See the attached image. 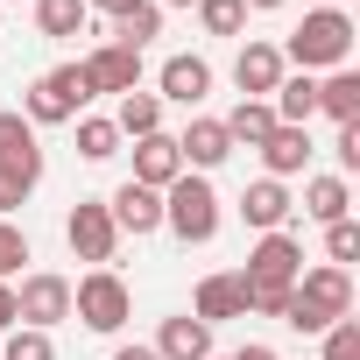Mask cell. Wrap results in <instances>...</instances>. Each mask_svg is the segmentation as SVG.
Masks as SVG:
<instances>
[{
	"mask_svg": "<svg viewBox=\"0 0 360 360\" xmlns=\"http://www.w3.org/2000/svg\"><path fill=\"white\" fill-rule=\"evenodd\" d=\"M339 318H353V269H332V262L304 269L297 290H290V304H283V325L304 332V339H318V332L339 325Z\"/></svg>",
	"mask_w": 360,
	"mask_h": 360,
	"instance_id": "cell-1",
	"label": "cell"
},
{
	"mask_svg": "<svg viewBox=\"0 0 360 360\" xmlns=\"http://www.w3.org/2000/svg\"><path fill=\"white\" fill-rule=\"evenodd\" d=\"M353 15L346 8H311L297 29H290V43H276L283 50V64H297V71H339V64H353Z\"/></svg>",
	"mask_w": 360,
	"mask_h": 360,
	"instance_id": "cell-2",
	"label": "cell"
},
{
	"mask_svg": "<svg viewBox=\"0 0 360 360\" xmlns=\"http://www.w3.org/2000/svg\"><path fill=\"white\" fill-rule=\"evenodd\" d=\"M43 184V148H36V127L22 113H0V219L15 205H29V191Z\"/></svg>",
	"mask_w": 360,
	"mask_h": 360,
	"instance_id": "cell-3",
	"label": "cell"
},
{
	"mask_svg": "<svg viewBox=\"0 0 360 360\" xmlns=\"http://www.w3.org/2000/svg\"><path fill=\"white\" fill-rule=\"evenodd\" d=\"M162 226L184 240V248H205L219 233V191H212V176H198V169L176 176V184L162 191Z\"/></svg>",
	"mask_w": 360,
	"mask_h": 360,
	"instance_id": "cell-4",
	"label": "cell"
},
{
	"mask_svg": "<svg viewBox=\"0 0 360 360\" xmlns=\"http://www.w3.org/2000/svg\"><path fill=\"white\" fill-rule=\"evenodd\" d=\"M71 318H78L85 332H120V325L134 318V290H127L113 269H92V276L71 283Z\"/></svg>",
	"mask_w": 360,
	"mask_h": 360,
	"instance_id": "cell-5",
	"label": "cell"
},
{
	"mask_svg": "<svg viewBox=\"0 0 360 360\" xmlns=\"http://www.w3.org/2000/svg\"><path fill=\"white\" fill-rule=\"evenodd\" d=\"M297 276H304V240L297 233H262L248 248V269H240L248 290H297Z\"/></svg>",
	"mask_w": 360,
	"mask_h": 360,
	"instance_id": "cell-6",
	"label": "cell"
},
{
	"mask_svg": "<svg viewBox=\"0 0 360 360\" xmlns=\"http://www.w3.org/2000/svg\"><path fill=\"white\" fill-rule=\"evenodd\" d=\"M64 240H71V255H78V262L106 269V262H113V248H120V226H113L106 198H78V205L64 212Z\"/></svg>",
	"mask_w": 360,
	"mask_h": 360,
	"instance_id": "cell-7",
	"label": "cell"
},
{
	"mask_svg": "<svg viewBox=\"0 0 360 360\" xmlns=\"http://www.w3.org/2000/svg\"><path fill=\"white\" fill-rule=\"evenodd\" d=\"M64 318H71V276H57V269L22 276V290H15V325L50 332V325H64Z\"/></svg>",
	"mask_w": 360,
	"mask_h": 360,
	"instance_id": "cell-8",
	"label": "cell"
},
{
	"mask_svg": "<svg viewBox=\"0 0 360 360\" xmlns=\"http://www.w3.org/2000/svg\"><path fill=\"white\" fill-rule=\"evenodd\" d=\"M78 71H85V85H92V99L99 92H141V50H120V43H99L92 57H78Z\"/></svg>",
	"mask_w": 360,
	"mask_h": 360,
	"instance_id": "cell-9",
	"label": "cell"
},
{
	"mask_svg": "<svg viewBox=\"0 0 360 360\" xmlns=\"http://www.w3.org/2000/svg\"><path fill=\"white\" fill-rule=\"evenodd\" d=\"M176 155H184V169H219L226 155H233V134H226V120L219 113H191V127L176 134Z\"/></svg>",
	"mask_w": 360,
	"mask_h": 360,
	"instance_id": "cell-10",
	"label": "cell"
},
{
	"mask_svg": "<svg viewBox=\"0 0 360 360\" xmlns=\"http://www.w3.org/2000/svg\"><path fill=\"white\" fill-rule=\"evenodd\" d=\"M283 78H290V64H283L276 43H240V57H233V85H240V99H269Z\"/></svg>",
	"mask_w": 360,
	"mask_h": 360,
	"instance_id": "cell-11",
	"label": "cell"
},
{
	"mask_svg": "<svg viewBox=\"0 0 360 360\" xmlns=\"http://www.w3.org/2000/svg\"><path fill=\"white\" fill-rule=\"evenodd\" d=\"M205 92H212V64H205V57H191V50H184V57H169V64H162V92H155L162 106L198 113V106H205Z\"/></svg>",
	"mask_w": 360,
	"mask_h": 360,
	"instance_id": "cell-12",
	"label": "cell"
},
{
	"mask_svg": "<svg viewBox=\"0 0 360 360\" xmlns=\"http://www.w3.org/2000/svg\"><path fill=\"white\" fill-rule=\"evenodd\" d=\"M176 176H184V155H176V134H141V141H134V176H127V184L169 191Z\"/></svg>",
	"mask_w": 360,
	"mask_h": 360,
	"instance_id": "cell-13",
	"label": "cell"
},
{
	"mask_svg": "<svg viewBox=\"0 0 360 360\" xmlns=\"http://www.w3.org/2000/svg\"><path fill=\"white\" fill-rule=\"evenodd\" d=\"M290 212H297V198H290V184H276V176H255V184L240 191V219L255 233H283Z\"/></svg>",
	"mask_w": 360,
	"mask_h": 360,
	"instance_id": "cell-14",
	"label": "cell"
},
{
	"mask_svg": "<svg viewBox=\"0 0 360 360\" xmlns=\"http://www.w3.org/2000/svg\"><path fill=\"white\" fill-rule=\"evenodd\" d=\"M106 212H113V226H120V233H134V240H141V233H155V226H162V191H148V184H120V191L106 198Z\"/></svg>",
	"mask_w": 360,
	"mask_h": 360,
	"instance_id": "cell-15",
	"label": "cell"
},
{
	"mask_svg": "<svg viewBox=\"0 0 360 360\" xmlns=\"http://www.w3.org/2000/svg\"><path fill=\"white\" fill-rule=\"evenodd\" d=\"M191 318H198V325L248 318V283H240V276H205V283H198V297H191Z\"/></svg>",
	"mask_w": 360,
	"mask_h": 360,
	"instance_id": "cell-16",
	"label": "cell"
},
{
	"mask_svg": "<svg viewBox=\"0 0 360 360\" xmlns=\"http://www.w3.org/2000/svg\"><path fill=\"white\" fill-rule=\"evenodd\" d=\"M155 353H162V360H212V325H198L191 311H184V318H162Z\"/></svg>",
	"mask_w": 360,
	"mask_h": 360,
	"instance_id": "cell-17",
	"label": "cell"
},
{
	"mask_svg": "<svg viewBox=\"0 0 360 360\" xmlns=\"http://www.w3.org/2000/svg\"><path fill=\"white\" fill-rule=\"evenodd\" d=\"M304 162H311V127H276V134L262 141V169L276 176V184H290Z\"/></svg>",
	"mask_w": 360,
	"mask_h": 360,
	"instance_id": "cell-18",
	"label": "cell"
},
{
	"mask_svg": "<svg viewBox=\"0 0 360 360\" xmlns=\"http://www.w3.org/2000/svg\"><path fill=\"white\" fill-rule=\"evenodd\" d=\"M269 106H276V127H311V113H318V78H311V71L283 78V85L269 92Z\"/></svg>",
	"mask_w": 360,
	"mask_h": 360,
	"instance_id": "cell-19",
	"label": "cell"
},
{
	"mask_svg": "<svg viewBox=\"0 0 360 360\" xmlns=\"http://www.w3.org/2000/svg\"><path fill=\"white\" fill-rule=\"evenodd\" d=\"M318 113H332L339 127L360 120V71H353V64H339V71L318 78Z\"/></svg>",
	"mask_w": 360,
	"mask_h": 360,
	"instance_id": "cell-20",
	"label": "cell"
},
{
	"mask_svg": "<svg viewBox=\"0 0 360 360\" xmlns=\"http://www.w3.org/2000/svg\"><path fill=\"white\" fill-rule=\"evenodd\" d=\"M346 212H353V191H346V176H304V219L332 226V219H346Z\"/></svg>",
	"mask_w": 360,
	"mask_h": 360,
	"instance_id": "cell-21",
	"label": "cell"
},
{
	"mask_svg": "<svg viewBox=\"0 0 360 360\" xmlns=\"http://www.w3.org/2000/svg\"><path fill=\"white\" fill-rule=\"evenodd\" d=\"M120 141H141V134H162V99L155 92H120V113H113Z\"/></svg>",
	"mask_w": 360,
	"mask_h": 360,
	"instance_id": "cell-22",
	"label": "cell"
},
{
	"mask_svg": "<svg viewBox=\"0 0 360 360\" xmlns=\"http://www.w3.org/2000/svg\"><path fill=\"white\" fill-rule=\"evenodd\" d=\"M226 134H233V148H262V141L276 134V106H269V99H240V106L226 113Z\"/></svg>",
	"mask_w": 360,
	"mask_h": 360,
	"instance_id": "cell-23",
	"label": "cell"
},
{
	"mask_svg": "<svg viewBox=\"0 0 360 360\" xmlns=\"http://www.w3.org/2000/svg\"><path fill=\"white\" fill-rule=\"evenodd\" d=\"M85 22H92L85 0H36V36H50V43H71Z\"/></svg>",
	"mask_w": 360,
	"mask_h": 360,
	"instance_id": "cell-24",
	"label": "cell"
},
{
	"mask_svg": "<svg viewBox=\"0 0 360 360\" xmlns=\"http://www.w3.org/2000/svg\"><path fill=\"white\" fill-rule=\"evenodd\" d=\"M155 36H162V8H155V0H141V8H127V15L113 22L106 43H120V50H148Z\"/></svg>",
	"mask_w": 360,
	"mask_h": 360,
	"instance_id": "cell-25",
	"label": "cell"
},
{
	"mask_svg": "<svg viewBox=\"0 0 360 360\" xmlns=\"http://www.w3.org/2000/svg\"><path fill=\"white\" fill-rule=\"evenodd\" d=\"M78 155L85 162H113L120 155V127L99 120V113H78Z\"/></svg>",
	"mask_w": 360,
	"mask_h": 360,
	"instance_id": "cell-26",
	"label": "cell"
},
{
	"mask_svg": "<svg viewBox=\"0 0 360 360\" xmlns=\"http://www.w3.org/2000/svg\"><path fill=\"white\" fill-rule=\"evenodd\" d=\"M325 262H332V269H353V262H360V219H353V212L325 226Z\"/></svg>",
	"mask_w": 360,
	"mask_h": 360,
	"instance_id": "cell-27",
	"label": "cell"
},
{
	"mask_svg": "<svg viewBox=\"0 0 360 360\" xmlns=\"http://www.w3.org/2000/svg\"><path fill=\"white\" fill-rule=\"evenodd\" d=\"M198 29L205 36H240L248 29V8H240V0H198Z\"/></svg>",
	"mask_w": 360,
	"mask_h": 360,
	"instance_id": "cell-28",
	"label": "cell"
},
{
	"mask_svg": "<svg viewBox=\"0 0 360 360\" xmlns=\"http://www.w3.org/2000/svg\"><path fill=\"white\" fill-rule=\"evenodd\" d=\"M0 360H57V339H50V332H36V325H15V332H8V346H0Z\"/></svg>",
	"mask_w": 360,
	"mask_h": 360,
	"instance_id": "cell-29",
	"label": "cell"
},
{
	"mask_svg": "<svg viewBox=\"0 0 360 360\" xmlns=\"http://www.w3.org/2000/svg\"><path fill=\"white\" fill-rule=\"evenodd\" d=\"M318 339H325V353H318V360H360V325H353V318H339V325H325Z\"/></svg>",
	"mask_w": 360,
	"mask_h": 360,
	"instance_id": "cell-30",
	"label": "cell"
},
{
	"mask_svg": "<svg viewBox=\"0 0 360 360\" xmlns=\"http://www.w3.org/2000/svg\"><path fill=\"white\" fill-rule=\"evenodd\" d=\"M22 262H29V233H22L15 219H0V283H8Z\"/></svg>",
	"mask_w": 360,
	"mask_h": 360,
	"instance_id": "cell-31",
	"label": "cell"
},
{
	"mask_svg": "<svg viewBox=\"0 0 360 360\" xmlns=\"http://www.w3.org/2000/svg\"><path fill=\"white\" fill-rule=\"evenodd\" d=\"M332 155H339V176H346V169H360V120H346V127L332 134Z\"/></svg>",
	"mask_w": 360,
	"mask_h": 360,
	"instance_id": "cell-32",
	"label": "cell"
},
{
	"mask_svg": "<svg viewBox=\"0 0 360 360\" xmlns=\"http://www.w3.org/2000/svg\"><path fill=\"white\" fill-rule=\"evenodd\" d=\"M0 332H15V283H0Z\"/></svg>",
	"mask_w": 360,
	"mask_h": 360,
	"instance_id": "cell-33",
	"label": "cell"
},
{
	"mask_svg": "<svg viewBox=\"0 0 360 360\" xmlns=\"http://www.w3.org/2000/svg\"><path fill=\"white\" fill-rule=\"evenodd\" d=\"M233 360H276V346H269V339H248V346H240Z\"/></svg>",
	"mask_w": 360,
	"mask_h": 360,
	"instance_id": "cell-34",
	"label": "cell"
},
{
	"mask_svg": "<svg viewBox=\"0 0 360 360\" xmlns=\"http://www.w3.org/2000/svg\"><path fill=\"white\" fill-rule=\"evenodd\" d=\"M85 8H99V15H113V22H120L127 8H141V0H85Z\"/></svg>",
	"mask_w": 360,
	"mask_h": 360,
	"instance_id": "cell-35",
	"label": "cell"
},
{
	"mask_svg": "<svg viewBox=\"0 0 360 360\" xmlns=\"http://www.w3.org/2000/svg\"><path fill=\"white\" fill-rule=\"evenodd\" d=\"M113 360H162L155 346H113Z\"/></svg>",
	"mask_w": 360,
	"mask_h": 360,
	"instance_id": "cell-36",
	"label": "cell"
},
{
	"mask_svg": "<svg viewBox=\"0 0 360 360\" xmlns=\"http://www.w3.org/2000/svg\"><path fill=\"white\" fill-rule=\"evenodd\" d=\"M248 15H276V8H290V0H240Z\"/></svg>",
	"mask_w": 360,
	"mask_h": 360,
	"instance_id": "cell-37",
	"label": "cell"
},
{
	"mask_svg": "<svg viewBox=\"0 0 360 360\" xmlns=\"http://www.w3.org/2000/svg\"><path fill=\"white\" fill-rule=\"evenodd\" d=\"M155 8H198V0H155Z\"/></svg>",
	"mask_w": 360,
	"mask_h": 360,
	"instance_id": "cell-38",
	"label": "cell"
},
{
	"mask_svg": "<svg viewBox=\"0 0 360 360\" xmlns=\"http://www.w3.org/2000/svg\"><path fill=\"white\" fill-rule=\"evenodd\" d=\"M212 360H219V353H212Z\"/></svg>",
	"mask_w": 360,
	"mask_h": 360,
	"instance_id": "cell-39",
	"label": "cell"
}]
</instances>
